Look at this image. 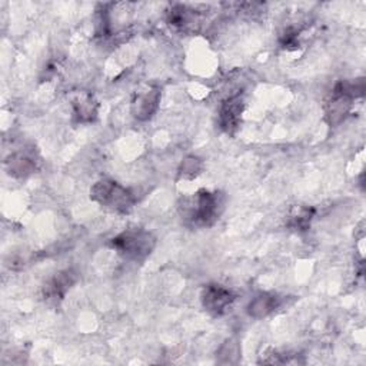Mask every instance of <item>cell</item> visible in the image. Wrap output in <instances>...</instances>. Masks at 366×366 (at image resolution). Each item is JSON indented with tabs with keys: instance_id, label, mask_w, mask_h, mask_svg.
<instances>
[{
	"instance_id": "cell-1",
	"label": "cell",
	"mask_w": 366,
	"mask_h": 366,
	"mask_svg": "<svg viewBox=\"0 0 366 366\" xmlns=\"http://www.w3.org/2000/svg\"><path fill=\"white\" fill-rule=\"evenodd\" d=\"M223 205L225 199L219 192L201 191L191 197L183 199L180 213L188 225L208 228L219 219Z\"/></svg>"
},
{
	"instance_id": "cell-8",
	"label": "cell",
	"mask_w": 366,
	"mask_h": 366,
	"mask_svg": "<svg viewBox=\"0 0 366 366\" xmlns=\"http://www.w3.org/2000/svg\"><path fill=\"white\" fill-rule=\"evenodd\" d=\"M76 276L72 271H64L58 273L49 284L46 285V296L49 299H62L66 292L71 289V286L75 284Z\"/></svg>"
},
{
	"instance_id": "cell-12",
	"label": "cell",
	"mask_w": 366,
	"mask_h": 366,
	"mask_svg": "<svg viewBox=\"0 0 366 366\" xmlns=\"http://www.w3.org/2000/svg\"><path fill=\"white\" fill-rule=\"evenodd\" d=\"M313 213H315V210L310 209V208L299 206L289 216V226L292 229H295V230H299V232L308 230L309 226H310V221H312Z\"/></svg>"
},
{
	"instance_id": "cell-6",
	"label": "cell",
	"mask_w": 366,
	"mask_h": 366,
	"mask_svg": "<svg viewBox=\"0 0 366 366\" xmlns=\"http://www.w3.org/2000/svg\"><path fill=\"white\" fill-rule=\"evenodd\" d=\"M160 101L159 90H147L142 95H138L132 103V113L139 121L151 119L154 113L158 110Z\"/></svg>"
},
{
	"instance_id": "cell-11",
	"label": "cell",
	"mask_w": 366,
	"mask_h": 366,
	"mask_svg": "<svg viewBox=\"0 0 366 366\" xmlns=\"http://www.w3.org/2000/svg\"><path fill=\"white\" fill-rule=\"evenodd\" d=\"M73 110L79 122H92L96 116V103L90 96L79 97L73 102Z\"/></svg>"
},
{
	"instance_id": "cell-2",
	"label": "cell",
	"mask_w": 366,
	"mask_h": 366,
	"mask_svg": "<svg viewBox=\"0 0 366 366\" xmlns=\"http://www.w3.org/2000/svg\"><path fill=\"white\" fill-rule=\"evenodd\" d=\"M110 246L125 259L141 262L146 259L156 246V239L142 228L126 229L110 241Z\"/></svg>"
},
{
	"instance_id": "cell-3",
	"label": "cell",
	"mask_w": 366,
	"mask_h": 366,
	"mask_svg": "<svg viewBox=\"0 0 366 366\" xmlns=\"http://www.w3.org/2000/svg\"><path fill=\"white\" fill-rule=\"evenodd\" d=\"M90 197L99 205L118 213H127L136 202L135 195L129 189L109 179L95 183L90 189Z\"/></svg>"
},
{
	"instance_id": "cell-9",
	"label": "cell",
	"mask_w": 366,
	"mask_h": 366,
	"mask_svg": "<svg viewBox=\"0 0 366 366\" xmlns=\"http://www.w3.org/2000/svg\"><path fill=\"white\" fill-rule=\"evenodd\" d=\"M6 169L10 176L14 178H25L30 173L35 172L36 164L32 158L23 154H14L8 158L6 160Z\"/></svg>"
},
{
	"instance_id": "cell-7",
	"label": "cell",
	"mask_w": 366,
	"mask_h": 366,
	"mask_svg": "<svg viewBox=\"0 0 366 366\" xmlns=\"http://www.w3.org/2000/svg\"><path fill=\"white\" fill-rule=\"evenodd\" d=\"M279 306V297L273 293H260L254 297L251 304L247 305V313L255 319H260L268 316Z\"/></svg>"
},
{
	"instance_id": "cell-4",
	"label": "cell",
	"mask_w": 366,
	"mask_h": 366,
	"mask_svg": "<svg viewBox=\"0 0 366 366\" xmlns=\"http://www.w3.org/2000/svg\"><path fill=\"white\" fill-rule=\"evenodd\" d=\"M235 302V295L221 285H208L202 293V305L213 316L223 315L232 304Z\"/></svg>"
},
{
	"instance_id": "cell-10",
	"label": "cell",
	"mask_w": 366,
	"mask_h": 366,
	"mask_svg": "<svg viewBox=\"0 0 366 366\" xmlns=\"http://www.w3.org/2000/svg\"><path fill=\"white\" fill-rule=\"evenodd\" d=\"M168 21L175 27L188 29L195 22V12L189 10L186 6L178 5V6L172 8V10L169 12V19Z\"/></svg>"
},
{
	"instance_id": "cell-13",
	"label": "cell",
	"mask_w": 366,
	"mask_h": 366,
	"mask_svg": "<svg viewBox=\"0 0 366 366\" xmlns=\"http://www.w3.org/2000/svg\"><path fill=\"white\" fill-rule=\"evenodd\" d=\"M201 171H202L201 159L191 156V158H186L185 160L182 162L180 169H179V175L182 178H185V179H193L199 173H201Z\"/></svg>"
},
{
	"instance_id": "cell-5",
	"label": "cell",
	"mask_w": 366,
	"mask_h": 366,
	"mask_svg": "<svg viewBox=\"0 0 366 366\" xmlns=\"http://www.w3.org/2000/svg\"><path fill=\"white\" fill-rule=\"evenodd\" d=\"M243 113V99L241 95L228 97L219 108V126L226 133H234L241 123Z\"/></svg>"
},
{
	"instance_id": "cell-14",
	"label": "cell",
	"mask_w": 366,
	"mask_h": 366,
	"mask_svg": "<svg viewBox=\"0 0 366 366\" xmlns=\"http://www.w3.org/2000/svg\"><path fill=\"white\" fill-rule=\"evenodd\" d=\"M219 362L221 363H235L232 358H239V346L234 341H228L221 349H219Z\"/></svg>"
}]
</instances>
